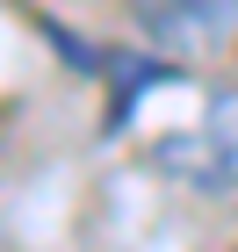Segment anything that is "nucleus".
Instances as JSON below:
<instances>
[{"instance_id":"nucleus-1","label":"nucleus","mask_w":238,"mask_h":252,"mask_svg":"<svg viewBox=\"0 0 238 252\" xmlns=\"http://www.w3.org/2000/svg\"><path fill=\"white\" fill-rule=\"evenodd\" d=\"M152 158H159V173H173L180 188L231 194V188H238V87L209 94L188 130H166Z\"/></svg>"},{"instance_id":"nucleus-2","label":"nucleus","mask_w":238,"mask_h":252,"mask_svg":"<svg viewBox=\"0 0 238 252\" xmlns=\"http://www.w3.org/2000/svg\"><path fill=\"white\" fill-rule=\"evenodd\" d=\"M137 29L144 43L173 51V58H209L238 36V0H144Z\"/></svg>"}]
</instances>
